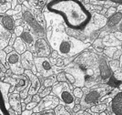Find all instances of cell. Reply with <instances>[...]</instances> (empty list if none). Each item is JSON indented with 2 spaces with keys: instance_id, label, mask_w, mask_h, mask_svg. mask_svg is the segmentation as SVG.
Segmentation results:
<instances>
[{
  "instance_id": "6da1fadb",
  "label": "cell",
  "mask_w": 122,
  "mask_h": 115,
  "mask_svg": "<svg viewBox=\"0 0 122 115\" xmlns=\"http://www.w3.org/2000/svg\"><path fill=\"white\" fill-rule=\"evenodd\" d=\"M75 78L74 88L91 89L102 84L98 70V56L85 50L75 58L66 71Z\"/></svg>"
},
{
  "instance_id": "7a4b0ae2",
  "label": "cell",
  "mask_w": 122,
  "mask_h": 115,
  "mask_svg": "<svg viewBox=\"0 0 122 115\" xmlns=\"http://www.w3.org/2000/svg\"><path fill=\"white\" fill-rule=\"evenodd\" d=\"M46 8L51 13L60 16L67 29L85 30L91 21V13L80 1H50Z\"/></svg>"
},
{
  "instance_id": "3957f363",
  "label": "cell",
  "mask_w": 122,
  "mask_h": 115,
  "mask_svg": "<svg viewBox=\"0 0 122 115\" xmlns=\"http://www.w3.org/2000/svg\"><path fill=\"white\" fill-rule=\"evenodd\" d=\"M46 36L50 48L65 59L76 57L91 45L88 42H84L83 40L69 35L66 31V27L60 24L49 27Z\"/></svg>"
},
{
  "instance_id": "277c9868",
  "label": "cell",
  "mask_w": 122,
  "mask_h": 115,
  "mask_svg": "<svg viewBox=\"0 0 122 115\" xmlns=\"http://www.w3.org/2000/svg\"><path fill=\"white\" fill-rule=\"evenodd\" d=\"M112 89L107 86V84H98L94 86L91 89L82 88L83 90V97L80 99L79 105L81 107V110H88L91 106L98 103L103 97L106 94L110 92Z\"/></svg>"
},
{
  "instance_id": "5b68a950",
  "label": "cell",
  "mask_w": 122,
  "mask_h": 115,
  "mask_svg": "<svg viewBox=\"0 0 122 115\" xmlns=\"http://www.w3.org/2000/svg\"><path fill=\"white\" fill-rule=\"evenodd\" d=\"M52 92L58 98L61 104L65 105L67 111H71L75 106V97L72 93L69 85L66 82H58L53 86Z\"/></svg>"
},
{
  "instance_id": "8992f818",
  "label": "cell",
  "mask_w": 122,
  "mask_h": 115,
  "mask_svg": "<svg viewBox=\"0 0 122 115\" xmlns=\"http://www.w3.org/2000/svg\"><path fill=\"white\" fill-rule=\"evenodd\" d=\"M22 17L27 25L31 27L32 31L35 33V35L38 36L39 38H41V37H44L45 35V28L42 25H40L36 19L35 18V16H33V14L31 13L30 11L28 10H25L24 11L23 15H22Z\"/></svg>"
},
{
  "instance_id": "52a82bcc",
  "label": "cell",
  "mask_w": 122,
  "mask_h": 115,
  "mask_svg": "<svg viewBox=\"0 0 122 115\" xmlns=\"http://www.w3.org/2000/svg\"><path fill=\"white\" fill-rule=\"evenodd\" d=\"M107 19L105 17V16H102L98 13H95V12H92L91 13V21L89 23V25L87 27L90 26V29L88 30L89 32L94 33V32H97L101 30L102 28H104L106 25H107Z\"/></svg>"
},
{
  "instance_id": "ba28073f",
  "label": "cell",
  "mask_w": 122,
  "mask_h": 115,
  "mask_svg": "<svg viewBox=\"0 0 122 115\" xmlns=\"http://www.w3.org/2000/svg\"><path fill=\"white\" fill-rule=\"evenodd\" d=\"M110 115H122V91H118L111 98L107 105Z\"/></svg>"
},
{
  "instance_id": "9c48e42d",
  "label": "cell",
  "mask_w": 122,
  "mask_h": 115,
  "mask_svg": "<svg viewBox=\"0 0 122 115\" xmlns=\"http://www.w3.org/2000/svg\"><path fill=\"white\" fill-rule=\"evenodd\" d=\"M34 49L37 58H47L51 54V48L44 38H37L35 40Z\"/></svg>"
},
{
  "instance_id": "30bf717a",
  "label": "cell",
  "mask_w": 122,
  "mask_h": 115,
  "mask_svg": "<svg viewBox=\"0 0 122 115\" xmlns=\"http://www.w3.org/2000/svg\"><path fill=\"white\" fill-rule=\"evenodd\" d=\"M35 64H36L37 71L41 73L43 77H49L53 73L52 65L50 60L47 58H36L35 59Z\"/></svg>"
},
{
  "instance_id": "8fae6325",
  "label": "cell",
  "mask_w": 122,
  "mask_h": 115,
  "mask_svg": "<svg viewBox=\"0 0 122 115\" xmlns=\"http://www.w3.org/2000/svg\"><path fill=\"white\" fill-rule=\"evenodd\" d=\"M98 56V70H99V75L102 82H107L108 79L112 76V72L109 67H108V61L107 58L100 54Z\"/></svg>"
},
{
  "instance_id": "7c38bea8",
  "label": "cell",
  "mask_w": 122,
  "mask_h": 115,
  "mask_svg": "<svg viewBox=\"0 0 122 115\" xmlns=\"http://www.w3.org/2000/svg\"><path fill=\"white\" fill-rule=\"evenodd\" d=\"M59 104V100L56 96H46L43 98L40 103L37 105L36 110H47L56 108Z\"/></svg>"
},
{
  "instance_id": "4fadbf2b",
  "label": "cell",
  "mask_w": 122,
  "mask_h": 115,
  "mask_svg": "<svg viewBox=\"0 0 122 115\" xmlns=\"http://www.w3.org/2000/svg\"><path fill=\"white\" fill-rule=\"evenodd\" d=\"M5 61L8 65L10 66L11 70L13 72L15 73H22L23 71H21L19 69H18V66H20V56L18 53H16L15 51H12L9 54L6 55V59H5Z\"/></svg>"
},
{
  "instance_id": "5bb4252c",
  "label": "cell",
  "mask_w": 122,
  "mask_h": 115,
  "mask_svg": "<svg viewBox=\"0 0 122 115\" xmlns=\"http://www.w3.org/2000/svg\"><path fill=\"white\" fill-rule=\"evenodd\" d=\"M102 44L105 48H117V47H121L122 42L118 41L111 33L105 36L102 38Z\"/></svg>"
},
{
  "instance_id": "9a60e30c",
  "label": "cell",
  "mask_w": 122,
  "mask_h": 115,
  "mask_svg": "<svg viewBox=\"0 0 122 115\" xmlns=\"http://www.w3.org/2000/svg\"><path fill=\"white\" fill-rule=\"evenodd\" d=\"M1 23H2V27H4L8 32H12L15 30V22H14V18L12 16L5 15L1 17Z\"/></svg>"
},
{
  "instance_id": "2e32d148",
  "label": "cell",
  "mask_w": 122,
  "mask_h": 115,
  "mask_svg": "<svg viewBox=\"0 0 122 115\" xmlns=\"http://www.w3.org/2000/svg\"><path fill=\"white\" fill-rule=\"evenodd\" d=\"M10 32L4 29L3 27H0V50L4 49L7 47V44L9 43V40L11 38Z\"/></svg>"
},
{
  "instance_id": "e0dca14e",
  "label": "cell",
  "mask_w": 122,
  "mask_h": 115,
  "mask_svg": "<svg viewBox=\"0 0 122 115\" xmlns=\"http://www.w3.org/2000/svg\"><path fill=\"white\" fill-rule=\"evenodd\" d=\"M107 110V104L106 102H98L95 105L91 106L88 110H86L88 113L91 115H98L103 111Z\"/></svg>"
},
{
  "instance_id": "ac0fdd59",
  "label": "cell",
  "mask_w": 122,
  "mask_h": 115,
  "mask_svg": "<svg viewBox=\"0 0 122 115\" xmlns=\"http://www.w3.org/2000/svg\"><path fill=\"white\" fill-rule=\"evenodd\" d=\"M25 73L29 75L31 80H32V84H31L30 88V94H35L36 91L38 90V89L40 88V81L34 74H32L29 70H26Z\"/></svg>"
},
{
  "instance_id": "d6986e66",
  "label": "cell",
  "mask_w": 122,
  "mask_h": 115,
  "mask_svg": "<svg viewBox=\"0 0 122 115\" xmlns=\"http://www.w3.org/2000/svg\"><path fill=\"white\" fill-rule=\"evenodd\" d=\"M20 39L28 46H32L35 43L34 35L31 33L30 31H23L22 34L20 35Z\"/></svg>"
},
{
  "instance_id": "ffe728a7",
  "label": "cell",
  "mask_w": 122,
  "mask_h": 115,
  "mask_svg": "<svg viewBox=\"0 0 122 115\" xmlns=\"http://www.w3.org/2000/svg\"><path fill=\"white\" fill-rule=\"evenodd\" d=\"M92 47L95 49L96 52L97 53V55L102 54L103 53V50L105 49V47L102 44V38H96V39L93 41Z\"/></svg>"
},
{
  "instance_id": "44dd1931",
  "label": "cell",
  "mask_w": 122,
  "mask_h": 115,
  "mask_svg": "<svg viewBox=\"0 0 122 115\" xmlns=\"http://www.w3.org/2000/svg\"><path fill=\"white\" fill-rule=\"evenodd\" d=\"M13 45H14V48L15 49V52L18 53V54L19 53H24L25 51V46L24 44V42L20 39V38H16Z\"/></svg>"
},
{
  "instance_id": "7402d4cb",
  "label": "cell",
  "mask_w": 122,
  "mask_h": 115,
  "mask_svg": "<svg viewBox=\"0 0 122 115\" xmlns=\"http://www.w3.org/2000/svg\"><path fill=\"white\" fill-rule=\"evenodd\" d=\"M118 49H121V47H117V48H105L104 50H103L102 55L104 56V57H107L108 59L112 60L114 53H115Z\"/></svg>"
},
{
  "instance_id": "603a6c76",
  "label": "cell",
  "mask_w": 122,
  "mask_h": 115,
  "mask_svg": "<svg viewBox=\"0 0 122 115\" xmlns=\"http://www.w3.org/2000/svg\"><path fill=\"white\" fill-rule=\"evenodd\" d=\"M0 115H10L7 111V109L5 107V102L4 100V96L0 90Z\"/></svg>"
},
{
  "instance_id": "cb8c5ba5",
  "label": "cell",
  "mask_w": 122,
  "mask_h": 115,
  "mask_svg": "<svg viewBox=\"0 0 122 115\" xmlns=\"http://www.w3.org/2000/svg\"><path fill=\"white\" fill-rule=\"evenodd\" d=\"M107 85L109 86L111 89H118V88L120 87V85L122 84V82L117 80L113 76H111V77L108 79V80H107Z\"/></svg>"
},
{
  "instance_id": "d4e9b609",
  "label": "cell",
  "mask_w": 122,
  "mask_h": 115,
  "mask_svg": "<svg viewBox=\"0 0 122 115\" xmlns=\"http://www.w3.org/2000/svg\"><path fill=\"white\" fill-rule=\"evenodd\" d=\"M55 113L56 115H71L69 111H67L65 108V106L62 104H58L55 108Z\"/></svg>"
},
{
  "instance_id": "484cf974",
  "label": "cell",
  "mask_w": 122,
  "mask_h": 115,
  "mask_svg": "<svg viewBox=\"0 0 122 115\" xmlns=\"http://www.w3.org/2000/svg\"><path fill=\"white\" fill-rule=\"evenodd\" d=\"M108 67H109L112 74H113L114 72H116L117 70H119V60H110L108 61Z\"/></svg>"
},
{
  "instance_id": "4316f807",
  "label": "cell",
  "mask_w": 122,
  "mask_h": 115,
  "mask_svg": "<svg viewBox=\"0 0 122 115\" xmlns=\"http://www.w3.org/2000/svg\"><path fill=\"white\" fill-rule=\"evenodd\" d=\"M72 93H73L74 97L76 98V99H78V100H80L82 97H83V94H84L83 93V90H82V88H74Z\"/></svg>"
},
{
  "instance_id": "83f0119b",
  "label": "cell",
  "mask_w": 122,
  "mask_h": 115,
  "mask_svg": "<svg viewBox=\"0 0 122 115\" xmlns=\"http://www.w3.org/2000/svg\"><path fill=\"white\" fill-rule=\"evenodd\" d=\"M116 12H117L116 7L110 6V7H108V8H107V13H106V15H105V17L107 19V18H109L110 16H112L114 15Z\"/></svg>"
},
{
  "instance_id": "f1b7e54d",
  "label": "cell",
  "mask_w": 122,
  "mask_h": 115,
  "mask_svg": "<svg viewBox=\"0 0 122 115\" xmlns=\"http://www.w3.org/2000/svg\"><path fill=\"white\" fill-rule=\"evenodd\" d=\"M112 76H113V77H114L117 80L122 82V70L119 69V70H117L116 72H114V73L112 74Z\"/></svg>"
},
{
  "instance_id": "f546056e",
  "label": "cell",
  "mask_w": 122,
  "mask_h": 115,
  "mask_svg": "<svg viewBox=\"0 0 122 115\" xmlns=\"http://www.w3.org/2000/svg\"><path fill=\"white\" fill-rule=\"evenodd\" d=\"M122 54V51H121V49H118L114 53V55H113V58H112V60H119L120 59V56Z\"/></svg>"
},
{
  "instance_id": "4dcf8cb0",
  "label": "cell",
  "mask_w": 122,
  "mask_h": 115,
  "mask_svg": "<svg viewBox=\"0 0 122 115\" xmlns=\"http://www.w3.org/2000/svg\"><path fill=\"white\" fill-rule=\"evenodd\" d=\"M50 91H52V88H46L45 89V90L42 92V93H40V95H39V97H42V98H45V97H46V96H48V94L50 93Z\"/></svg>"
},
{
  "instance_id": "1f68e13d",
  "label": "cell",
  "mask_w": 122,
  "mask_h": 115,
  "mask_svg": "<svg viewBox=\"0 0 122 115\" xmlns=\"http://www.w3.org/2000/svg\"><path fill=\"white\" fill-rule=\"evenodd\" d=\"M5 59H6V55L4 52V50H0V62H2L3 64H5Z\"/></svg>"
},
{
  "instance_id": "d6a6232c",
  "label": "cell",
  "mask_w": 122,
  "mask_h": 115,
  "mask_svg": "<svg viewBox=\"0 0 122 115\" xmlns=\"http://www.w3.org/2000/svg\"><path fill=\"white\" fill-rule=\"evenodd\" d=\"M113 34V36L117 38L118 41H120V42H122V32H119V31H115L114 33H112Z\"/></svg>"
},
{
  "instance_id": "836d02e7",
  "label": "cell",
  "mask_w": 122,
  "mask_h": 115,
  "mask_svg": "<svg viewBox=\"0 0 122 115\" xmlns=\"http://www.w3.org/2000/svg\"><path fill=\"white\" fill-rule=\"evenodd\" d=\"M44 84H45V87H46V88H50L51 86L54 84V81H53L52 79H47L46 80H45Z\"/></svg>"
},
{
  "instance_id": "e575fe53",
  "label": "cell",
  "mask_w": 122,
  "mask_h": 115,
  "mask_svg": "<svg viewBox=\"0 0 122 115\" xmlns=\"http://www.w3.org/2000/svg\"><path fill=\"white\" fill-rule=\"evenodd\" d=\"M73 115H91L90 113H88L86 110H80L79 111H77L76 113H74Z\"/></svg>"
},
{
  "instance_id": "d590c367",
  "label": "cell",
  "mask_w": 122,
  "mask_h": 115,
  "mask_svg": "<svg viewBox=\"0 0 122 115\" xmlns=\"http://www.w3.org/2000/svg\"><path fill=\"white\" fill-rule=\"evenodd\" d=\"M36 106H37V104H36V102H31V103H28V104H27V106H26V109L31 110L32 109H34Z\"/></svg>"
},
{
  "instance_id": "8d00e7d4",
  "label": "cell",
  "mask_w": 122,
  "mask_h": 115,
  "mask_svg": "<svg viewBox=\"0 0 122 115\" xmlns=\"http://www.w3.org/2000/svg\"><path fill=\"white\" fill-rule=\"evenodd\" d=\"M81 110V107H80V105L79 104H75V106H74V108H73V111H74V113H76V112H77V111H79V110Z\"/></svg>"
},
{
  "instance_id": "74e56055",
  "label": "cell",
  "mask_w": 122,
  "mask_h": 115,
  "mask_svg": "<svg viewBox=\"0 0 122 115\" xmlns=\"http://www.w3.org/2000/svg\"><path fill=\"white\" fill-rule=\"evenodd\" d=\"M50 55H51V58H52V59H54V60H56V59L58 58V56H59L56 51H53V52H51Z\"/></svg>"
},
{
  "instance_id": "f35d334b",
  "label": "cell",
  "mask_w": 122,
  "mask_h": 115,
  "mask_svg": "<svg viewBox=\"0 0 122 115\" xmlns=\"http://www.w3.org/2000/svg\"><path fill=\"white\" fill-rule=\"evenodd\" d=\"M33 100H34V101L33 102H39L41 100V98L39 97V95H34V97H33Z\"/></svg>"
},
{
  "instance_id": "ab89813d",
  "label": "cell",
  "mask_w": 122,
  "mask_h": 115,
  "mask_svg": "<svg viewBox=\"0 0 122 115\" xmlns=\"http://www.w3.org/2000/svg\"><path fill=\"white\" fill-rule=\"evenodd\" d=\"M20 9H21V5H17L16 8H15V10L13 11V13H12V14H17V13H19V12H20Z\"/></svg>"
},
{
  "instance_id": "60d3db41",
  "label": "cell",
  "mask_w": 122,
  "mask_h": 115,
  "mask_svg": "<svg viewBox=\"0 0 122 115\" xmlns=\"http://www.w3.org/2000/svg\"><path fill=\"white\" fill-rule=\"evenodd\" d=\"M12 51H13V49H12L11 47H6L5 49H4V52H5V53H8V54H9Z\"/></svg>"
},
{
  "instance_id": "b9f144b4",
  "label": "cell",
  "mask_w": 122,
  "mask_h": 115,
  "mask_svg": "<svg viewBox=\"0 0 122 115\" xmlns=\"http://www.w3.org/2000/svg\"><path fill=\"white\" fill-rule=\"evenodd\" d=\"M11 37H12V38H10V41H9V45H13L14 44V38H15V34H12L11 35Z\"/></svg>"
},
{
  "instance_id": "7bdbcfd3",
  "label": "cell",
  "mask_w": 122,
  "mask_h": 115,
  "mask_svg": "<svg viewBox=\"0 0 122 115\" xmlns=\"http://www.w3.org/2000/svg\"><path fill=\"white\" fill-rule=\"evenodd\" d=\"M119 69L122 70V54L120 56V59H119Z\"/></svg>"
},
{
  "instance_id": "ee69618b",
  "label": "cell",
  "mask_w": 122,
  "mask_h": 115,
  "mask_svg": "<svg viewBox=\"0 0 122 115\" xmlns=\"http://www.w3.org/2000/svg\"><path fill=\"white\" fill-rule=\"evenodd\" d=\"M117 31H119V32H122V22L119 24V26H118V27H117Z\"/></svg>"
},
{
  "instance_id": "f6af8a7d",
  "label": "cell",
  "mask_w": 122,
  "mask_h": 115,
  "mask_svg": "<svg viewBox=\"0 0 122 115\" xmlns=\"http://www.w3.org/2000/svg\"><path fill=\"white\" fill-rule=\"evenodd\" d=\"M98 115H109V113H108L107 110H105V111H103V112H101V113H99Z\"/></svg>"
},
{
  "instance_id": "bcb514c9",
  "label": "cell",
  "mask_w": 122,
  "mask_h": 115,
  "mask_svg": "<svg viewBox=\"0 0 122 115\" xmlns=\"http://www.w3.org/2000/svg\"><path fill=\"white\" fill-rule=\"evenodd\" d=\"M118 89H119V90H121V91H122V84H121V85H120V87H119Z\"/></svg>"
},
{
  "instance_id": "7dc6e473",
  "label": "cell",
  "mask_w": 122,
  "mask_h": 115,
  "mask_svg": "<svg viewBox=\"0 0 122 115\" xmlns=\"http://www.w3.org/2000/svg\"><path fill=\"white\" fill-rule=\"evenodd\" d=\"M121 49H122V44H121Z\"/></svg>"
}]
</instances>
